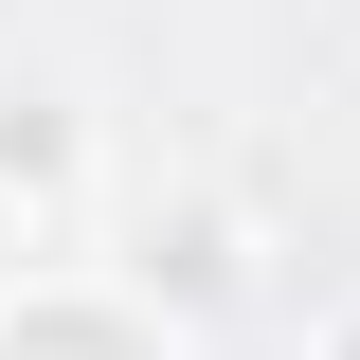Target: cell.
I'll return each instance as SVG.
<instances>
[{
  "instance_id": "obj_1",
  "label": "cell",
  "mask_w": 360,
  "mask_h": 360,
  "mask_svg": "<svg viewBox=\"0 0 360 360\" xmlns=\"http://www.w3.org/2000/svg\"><path fill=\"white\" fill-rule=\"evenodd\" d=\"M0 360H180V324L127 270H18L0 288Z\"/></svg>"
},
{
  "instance_id": "obj_2",
  "label": "cell",
  "mask_w": 360,
  "mask_h": 360,
  "mask_svg": "<svg viewBox=\"0 0 360 360\" xmlns=\"http://www.w3.org/2000/svg\"><path fill=\"white\" fill-rule=\"evenodd\" d=\"M127 288L180 324V342L234 324V307H252V217H234V198H162V217L127 234Z\"/></svg>"
},
{
  "instance_id": "obj_3",
  "label": "cell",
  "mask_w": 360,
  "mask_h": 360,
  "mask_svg": "<svg viewBox=\"0 0 360 360\" xmlns=\"http://www.w3.org/2000/svg\"><path fill=\"white\" fill-rule=\"evenodd\" d=\"M0 198L37 217V252H54V217L90 198V108H72V90H37V72H0Z\"/></svg>"
},
{
  "instance_id": "obj_4",
  "label": "cell",
  "mask_w": 360,
  "mask_h": 360,
  "mask_svg": "<svg viewBox=\"0 0 360 360\" xmlns=\"http://www.w3.org/2000/svg\"><path fill=\"white\" fill-rule=\"evenodd\" d=\"M18 270H37V217H18V198H0V288H18Z\"/></svg>"
},
{
  "instance_id": "obj_5",
  "label": "cell",
  "mask_w": 360,
  "mask_h": 360,
  "mask_svg": "<svg viewBox=\"0 0 360 360\" xmlns=\"http://www.w3.org/2000/svg\"><path fill=\"white\" fill-rule=\"evenodd\" d=\"M307 360H360V288H342V307H324V342H307Z\"/></svg>"
}]
</instances>
